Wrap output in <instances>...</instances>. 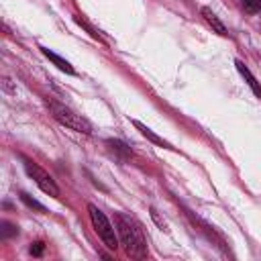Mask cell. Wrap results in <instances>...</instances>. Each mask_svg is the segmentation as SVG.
Instances as JSON below:
<instances>
[{"label":"cell","instance_id":"obj_1","mask_svg":"<svg viewBox=\"0 0 261 261\" xmlns=\"http://www.w3.org/2000/svg\"><path fill=\"white\" fill-rule=\"evenodd\" d=\"M114 226L118 232V239L124 247V251L130 257H145L147 255V241L143 234V228L139 226V222L122 212L114 214Z\"/></svg>","mask_w":261,"mask_h":261},{"label":"cell","instance_id":"obj_2","mask_svg":"<svg viewBox=\"0 0 261 261\" xmlns=\"http://www.w3.org/2000/svg\"><path fill=\"white\" fill-rule=\"evenodd\" d=\"M49 110H51L53 118L59 124H63V126H67V128H71L75 133H82V135H92V124L82 114H75L71 108H67L65 104L51 100L49 102Z\"/></svg>","mask_w":261,"mask_h":261},{"label":"cell","instance_id":"obj_3","mask_svg":"<svg viewBox=\"0 0 261 261\" xmlns=\"http://www.w3.org/2000/svg\"><path fill=\"white\" fill-rule=\"evenodd\" d=\"M88 214H90V220H92L98 237L104 241V245L110 251H116V247H118V232L114 230V226L110 224V220L104 216V212L96 204H88Z\"/></svg>","mask_w":261,"mask_h":261},{"label":"cell","instance_id":"obj_4","mask_svg":"<svg viewBox=\"0 0 261 261\" xmlns=\"http://www.w3.org/2000/svg\"><path fill=\"white\" fill-rule=\"evenodd\" d=\"M24 171L35 179V184L39 186V190H43L45 194H49V196H53V198H59V186L55 184V179L43 169V167H39L35 161H31V159H24Z\"/></svg>","mask_w":261,"mask_h":261},{"label":"cell","instance_id":"obj_5","mask_svg":"<svg viewBox=\"0 0 261 261\" xmlns=\"http://www.w3.org/2000/svg\"><path fill=\"white\" fill-rule=\"evenodd\" d=\"M133 124H135V128H137V130H139V133H141L145 139H149V141H151V143H155L157 147H163V149H169V151H177V149H175L171 143H167L165 139H161L157 133H153V130H151L149 126H145L143 122H139V120H133Z\"/></svg>","mask_w":261,"mask_h":261},{"label":"cell","instance_id":"obj_6","mask_svg":"<svg viewBox=\"0 0 261 261\" xmlns=\"http://www.w3.org/2000/svg\"><path fill=\"white\" fill-rule=\"evenodd\" d=\"M200 14H202V18H204V20H206V22L212 27V31H214V33H218L220 37H226V35H228V31H226L224 22H222V20H220V18H218L214 12H212V8L202 6V8H200Z\"/></svg>","mask_w":261,"mask_h":261},{"label":"cell","instance_id":"obj_7","mask_svg":"<svg viewBox=\"0 0 261 261\" xmlns=\"http://www.w3.org/2000/svg\"><path fill=\"white\" fill-rule=\"evenodd\" d=\"M41 53L55 65V67H59L61 71H65V73H69V75H75V69H73V65L67 61V59H63L61 55H57V53H53L51 49H47V47H41Z\"/></svg>","mask_w":261,"mask_h":261},{"label":"cell","instance_id":"obj_8","mask_svg":"<svg viewBox=\"0 0 261 261\" xmlns=\"http://www.w3.org/2000/svg\"><path fill=\"white\" fill-rule=\"evenodd\" d=\"M234 65H237L239 73L245 77V82L249 84V88L255 92V96H259V98H261V86H259V82L255 80V75H253V73H251V71L245 67V63H243V61H239V59H237V61H234Z\"/></svg>","mask_w":261,"mask_h":261},{"label":"cell","instance_id":"obj_9","mask_svg":"<svg viewBox=\"0 0 261 261\" xmlns=\"http://www.w3.org/2000/svg\"><path fill=\"white\" fill-rule=\"evenodd\" d=\"M106 145L110 147V151H112V153L120 155L122 159H128V157L133 155V151H130L122 141H118V139H108V141H106Z\"/></svg>","mask_w":261,"mask_h":261},{"label":"cell","instance_id":"obj_10","mask_svg":"<svg viewBox=\"0 0 261 261\" xmlns=\"http://www.w3.org/2000/svg\"><path fill=\"white\" fill-rule=\"evenodd\" d=\"M18 198H20V200H22V202H24L29 208H35V210H39V212H47V208H45L41 202H37L35 198H31L27 192H18Z\"/></svg>","mask_w":261,"mask_h":261},{"label":"cell","instance_id":"obj_11","mask_svg":"<svg viewBox=\"0 0 261 261\" xmlns=\"http://www.w3.org/2000/svg\"><path fill=\"white\" fill-rule=\"evenodd\" d=\"M14 234H18V226L2 220L0 222V239H8V237H14Z\"/></svg>","mask_w":261,"mask_h":261},{"label":"cell","instance_id":"obj_12","mask_svg":"<svg viewBox=\"0 0 261 261\" xmlns=\"http://www.w3.org/2000/svg\"><path fill=\"white\" fill-rule=\"evenodd\" d=\"M243 2V8L249 12V14H255V12H259V8H261V0H241Z\"/></svg>","mask_w":261,"mask_h":261},{"label":"cell","instance_id":"obj_13","mask_svg":"<svg viewBox=\"0 0 261 261\" xmlns=\"http://www.w3.org/2000/svg\"><path fill=\"white\" fill-rule=\"evenodd\" d=\"M29 253H31L33 257H41V255L45 253V243H43V241H35V243H31Z\"/></svg>","mask_w":261,"mask_h":261},{"label":"cell","instance_id":"obj_14","mask_svg":"<svg viewBox=\"0 0 261 261\" xmlns=\"http://www.w3.org/2000/svg\"><path fill=\"white\" fill-rule=\"evenodd\" d=\"M75 22H77L80 27H84V29H86V31H88V33H90V35H92L94 39H98V41L102 39V37H100V35H98V33H96V31H94V29H92V27H90V24H88V22H86L84 18H80V16H75Z\"/></svg>","mask_w":261,"mask_h":261},{"label":"cell","instance_id":"obj_15","mask_svg":"<svg viewBox=\"0 0 261 261\" xmlns=\"http://www.w3.org/2000/svg\"><path fill=\"white\" fill-rule=\"evenodd\" d=\"M151 218L155 220V224H157L159 228H167V224H165V220H163V218L159 216V212H157L155 208H151Z\"/></svg>","mask_w":261,"mask_h":261}]
</instances>
